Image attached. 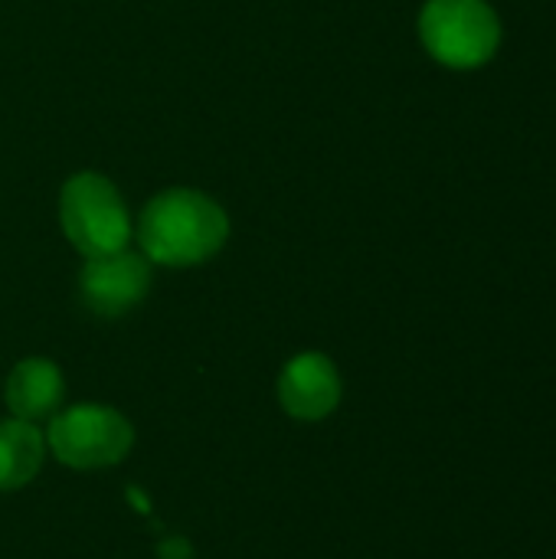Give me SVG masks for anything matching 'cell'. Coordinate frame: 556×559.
Returning a JSON list of instances; mask_svg holds the SVG:
<instances>
[{
	"label": "cell",
	"mask_w": 556,
	"mask_h": 559,
	"mask_svg": "<svg viewBox=\"0 0 556 559\" xmlns=\"http://www.w3.org/2000/svg\"><path fill=\"white\" fill-rule=\"evenodd\" d=\"M229 219L206 193L167 190L154 197L138 219V242L147 262L161 265H197L223 249Z\"/></svg>",
	"instance_id": "cell-1"
},
{
	"label": "cell",
	"mask_w": 556,
	"mask_h": 559,
	"mask_svg": "<svg viewBox=\"0 0 556 559\" xmlns=\"http://www.w3.org/2000/svg\"><path fill=\"white\" fill-rule=\"evenodd\" d=\"M59 219L69 242L85 259L115 255L131 242V216L121 193L92 170L66 180L59 197Z\"/></svg>",
	"instance_id": "cell-2"
},
{
	"label": "cell",
	"mask_w": 556,
	"mask_h": 559,
	"mask_svg": "<svg viewBox=\"0 0 556 559\" xmlns=\"http://www.w3.org/2000/svg\"><path fill=\"white\" fill-rule=\"evenodd\" d=\"M134 445V426L111 406L79 403L59 409L46 429V449L75 472L118 465Z\"/></svg>",
	"instance_id": "cell-3"
},
{
	"label": "cell",
	"mask_w": 556,
	"mask_h": 559,
	"mask_svg": "<svg viewBox=\"0 0 556 559\" xmlns=\"http://www.w3.org/2000/svg\"><path fill=\"white\" fill-rule=\"evenodd\" d=\"M419 36L439 62L472 69L495 56L501 23L485 0H429L419 16Z\"/></svg>",
	"instance_id": "cell-4"
},
{
	"label": "cell",
	"mask_w": 556,
	"mask_h": 559,
	"mask_svg": "<svg viewBox=\"0 0 556 559\" xmlns=\"http://www.w3.org/2000/svg\"><path fill=\"white\" fill-rule=\"evenodd\" d=\"M79 288H82V301L95 314L118 318L144 301V295L151 288V262L128 249H121L115 255L88 259L82 269Z\"/></svg>",
	"instance_id": "cell-5"
},
{
	"label": "cell",
	"mask_w": 556,
	"mask_h": 559,
	"mask_svg": "<svg viewBox=\"0 0 556 559\" xmlns=\"http://www.w3.org/2000/svg\"><path fill=\"white\" fill-rule=\"evenodd\" d=\"M341 373L324 354H298L279 377V403L292 419L318 423L328 419L341 403Z\"/></svg>",
	"instance_id": "cell-6"
},
{
	"label": "cell",
	"mask_w": 556,
	"mask_h": 559,
	"mask_svg": "<svg viewBox=\"0 0 556 559\" xmlns=\"http://www.w3.org/2000/svg\"><path fill=\"white\" fill-rule=\"evenodd\" d=\"M62 396H66L62 370L43 357L20 360L10 370L7 386H3V400L10 406L13 419H23V423L52 419L62 406Z\"/></svg>",
	"instance_id": "cell-7"
},
{
	"label": "cell",
	"mask_w": 556,
	"mask_h": 559,
	"mask_svg": "<svg viewBox=\"0 0 556 559\" xmlns=\"http://www.w3.org/2000/svg\"><path fill=\"white\" fill-rule=\"evenodd\" d=\"M46 459V436L36 423L0 419V491L26 488Z\"/></svg>",
	"instance_id": "cell-8"
},
{
	"label": "cell",
	"mask_w": 556,
	"mask_h": 559,
	"mask_svg": "<svg viewBox=\"0 0 556 559\" xmlns=\"http://www.w3.org/2000/svg\"><path fill=\"white\" fill-rule=\"evenodd\" d=\"M157 554H161V559H190V547L184 540H167Z\"/></svg>",
	"instance_id": "cell-9"
}]
</instances>
